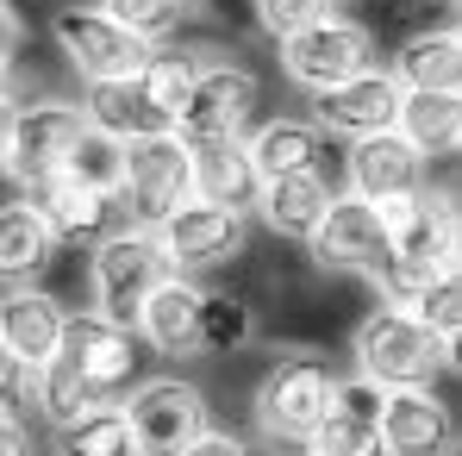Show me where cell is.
Listing matches in <instances>:
<instances>
[{
    "instance_id": "obj_1",
    "label": "cell",
    "mask_w": 462,
    "mask_h": 456,
    "mask_svg": "<svg viewBox=\"0 0 462 456\" xmlns=\"http://www.w3.org/2000/svg\"><path fill=\"white\" fill-rule=\"evenodd\" d=\"M382 226H387V256L363 269V282L375 288L382 306H406L431 275L462 263V226H457V194L450 188H419L382 200Z\"/></svg>"
},
{
    "instance_id": "obj_2",
    "label": "cell",
    "mask_w": 462,
    "mask_h": 456,
    "mask_svg": "<svg viewBox=\"0 0 462 456\" xmlns=\"http://www.w3.org/2000/svg\"><path fill=\"white\" fill-rule=\"evenodd\" d=\"M331 357L325 350H312V344H288L263 381L250 387V425H256V438L263 444H275V451H300L307 444V432L319 425V413H325V400H331Z\"/></svg>"
},
{
    "instance_id": "obj_3",
    "label": "cell",
    "mask_w": 462,
    "mask_h": 456,
    "mask_svg": "<svg viewBox=\"0 0 462 456\" xmlns=\"http://www.w3.org/2000/svg\"><path fill=\"white\" fill-rule=\"evenodd\" d=\"M350 376L375 381V387H438V376L457 363L450 344H438L406 306H375L356 338H350Z\"/></svg>"
},
{
    "instance_id": "obj_4",
    "label": "cell",
    "mask_w": 462,
    "mask_h": 456,
    "mask_svg": "<svg viewBox=\"0 0 462 456\" xmlns=\"http://www.w3.org/2000/svg\"><path fill=\"white\" fill-rule=\"evenodd\" d=\"M256 107H263V76L250 63H231V57H200V76L188 88V100L175 107V138L181 144H231L256 126Z\"/></svg>"
},
{
    "instance_id": "obj_5",
    "label": "cell",
    "mask_w": 462,
    "mask_h": 456,
    "mask_svg": "<svg viewBox=\"0 0 462 456\" xmlns=\"http://www.w3.org/2000/svg\"><path fill=\"white\" fill-rule=\"evenodd\" d=\"M162 275H169V263L156 250V231L113 226L106 237L88 244V312H100L113 325H132L144 294H151Z\"/></svg>"
},
{
    "instance_id": "obj_6",
    "label": "cell",
    "mask_w": 462,
    "mask_h": 456,
    "mask_svg": "<svg viewBox=\"0 0 462 456\" xmlns=\"http://www.w3.org/2000/svg\"><path fill=\"white\" fill-rule=\"evenodd\" d=\"M119 219L138 231H156L175 207L194 200V151L175 132H151L125 144V175H119Z\"/></svg>"
},
{
    "instance_id": "obj_7",
    "label": "cell",
    "mask_w": 462,
    "mask_h": 456,
    "mask_svg": "<svg viewBox=\"0 0 462 456\" xmlns=\"http://www.w3.org/2000/svg\"><path fill=\"white\" fill-rule=\"evenodd\" d=\"M81 138V107L76 100H13L6 107V144H0V175L25 194L44 175H57L63 151Z\"/></svg>"
},
{
    "instance_id": "obj_8",
    "label": "cell",
    "mask_w": 462,
    "mask_h": 456,
    "mask_svg": "<svg viewBox=\"0 0 462 456\" xmlns=\"http://www.w3.org/2000/svg\"><path fill=\"white\" fill-rule=\"evenodd\" d=\"M282 76L294 81L300 94H325L331 81L356 76V70H369V63H382V51H375V32L363 25V19H344V13H325V19H312L307 32H294V38H282Z\"/></svg>"
},
{
    "instance_id": "obj_9",
    "label": "cell",
    "mask_w": 462,
    "mask_h": 456,
    "mask_svg": "<svg viewBox=\"0 0 462 456\" xmlns=\"http://www.w3.org/2000/svg\"><path fill=\"white\" fill-rule=\"evenodd\" d=\"M156 250H162V263L175 275L200 282L213 269H231L250 250V213H231V207H213V200H188L156 226Z\"/></svg>"
},
{
    "instance_id": "obj_10",
    "label": "cell",
    "mask_w": 462,
    "mask_h": 456,
    "mask_svg": "<svg viewBox=\"0 0 462 456\" xmlns=\"http://www.w3.org/2000/svg\"><path fill=\"white\" fill-rule=\"evenodd\" d=\"M51 38H57L63 63L81 81H125V76H138L144 57H151V44L138 32H125L100 6H57L51 13Z\"/></svg>"
},
{
    "instance_id": "obj_11",
    "label": "cell",
    "mask_w": 462,
    "mask_h": 456,
    "mask_svg": "<svg viewBox=\"0 0 462 456\" xmlns=\"http://www.w3.org/2000/svg\"><path fill=\"white\" fill-rule=\"evenodd\" d=\"M125 406V425H132V444L138 456H175L207 419V394L181 376H151V381H132V394L119 400Z\"/></svg>"
},
{
    "instance_id": "obj_12",
    "label": "cell",
    "mask_w": 462,
    "mask_h": 456,
    "mask_svg": "<svg viewBox=\"0 0 462 456\" xmlns=\"http://www.w3.org/2000/svg\"><path fill=\"white\" fill-rule=\"evenodd\" d=\"M63 357L94 387V400H125L132 381H138L144 344H138L132 325H113V319H100V312L81 306V312H69V325H63Z\"/></svg>"
},
{
    "instance_id": "obj_13",
    "label": "cell",
    "mask_w": 462,
    "mask_h": 456,
    "mask_svg": "<svg viewBox=\"0 0 462 456\" xmlns=\"http://www.w3.org/2000/svg\"><path fill=\"white\" fill-rule=\"evenodd\" d=\"M400 81L387 76V63H369V70H356V76L331 81L325 94H312V126L325 132V138H369V132H393V119H400Z\"/></svg>"
},
{
    "instance_id": "obj_14",
    "label": "cell",
    "mask_w": 462,
    "mask_h": 456,
    "mask_svg": "<svg viewBox=\"0 0 462 456\" xmlns=\"http://www.w3.org/2000/svg\"><path fill=\"white\" fill-rule=\"evenodd\" d=\"M382 394L387 387H375L363 376H337L319 425L300 444V456H387L382 451Z\"/></svg>"
},
{
    "instance_id": "obj_15",
    "label": "cell",
    "mask_w": 462,
    "mask_h": 456,
    "mask_svg": "<svg viewBox=\"0 0 462 456\" xmlns=\"http://www.w3.org/2000/svg\"><path fill=\"white\" fill-rule=\"evenodd\" d=\"M307 250H312V263L331 269V275H363L369 263L387 256L382 207L375 200H356V194H331V207L319 213Z\"/></svg>"
},
{
    "instance_id": "obj_16",
    "label": "cell",
    "mask_w": 462,
    "mask_h": 456,
    "mask_svg": "<svg viewBox=\"0 0 462 456\" xmlns=\"http://www.w3.org/2000/svg\"><path fill=\"white\" fill-rule=\"evenodd\" d=\"M431 188V163L412 151L400 132H369V138H350L344 156V194L356 200H400V194H419Z\"/></svg>"
},
{
    "instance_id": "obj_17",
    "label": "cell",
    "mask_w": 462,
    "mask_h": 456,
    "mask_svg": "<svg viewBox=\"0 0 462 456\" xmlns=\"http://www.w3.org/2000/svg\"><path fill=\"white\" fill-rule=\"evenodd\" d=\"M387 456H457V413L438 387H387L382 394Z\"/></svg>"
},
{
    "instance_id": "obj_18",
    "label": "cell",
    "mask_w": 462,
    "mask_h": 456,
    "mask_svg": "<svg viewBox=\"0 0 462 456\" xmlns=\"http://www.w3.org/2000/svg\"><path fill=\"white\" fill-rule=\"evenodd\" d=\"M200 282L194 275H162L144 306H138V319H132V331H138V344L151 350V357H200Z\"/></svg>"
},
{
    "instance_id": "obj_19",
    "label": "cell",
    "mask_w": 462,
    "mask_h": 456,
    "mask_svg": "<svg viewBox=\"0 0 462 456\" xmlns=\"http://www.w3.org/2000/svg\"><path fill=\"white\" fill-rule=\"evenodd\" d=\"M63 325H69L63 301L44 294L38 282H25V288H0V350H6L13 363H25V369L51 363V357L63 350Z\"/></svg>"
},
{
    "instance_id": "obj_20",
    "label": "cell",
    "mask_w": 462,
    "mask_h": 456,
    "mask_svg": "<svg viewBox=\"0 0 462 456\" xmlns=\"http://www.w3.org/2000/svg\"><path fill=\"white\" fill-rule=\"evenodd\" d=\"M325 132L312 126L307 113H275V119H256L244 132V156L256 169V181H275V175H300L325 163Z\"/></svg>"
},
{
    "instance_id": "obj_21",
    "label": "cell",
    "mask_w": 462,
    "mask_h": 456,
    "mask_svg": "<svg viewBox=\"0 0 462 456\" xmlns=\"http://www.w3.org/2000/svg\"><path fill=\"white\" fill-rule=\"evenodd\" d=\"M25 200L44 213V226L57 231V244H63V250H69V244L88 250L94 237H106L113 226H125L113 194H88V188H69V181H57V175H44L38 188H25Z\"/></svg>"
},
{
    "instance_id": "obj_22",
    "label": "cell",
    "mask_w": 462,
    "mask_h": 456,
    "mask_svg": "<svg viewBox=\"0 0 462 456\" xmlns=\"http://www.w3.org/2000/svg\"><path fill=\"white\" fill-rule=\"evenodd\" d=\"M331 194H337V188L325 181V169H300V175H275V181H263L256 200H250V213L275 231V237L307 244L312 226H319V213L331 207Z\"/></svg>"
},
{
    "instance_id": "obj_23",
    "label": "cell",
    "mask_w": 462,
    "mask_h": 456,
    "mask_svg": "<svg viewBox=\"0 0 462 456\" xmlns=\"http://www.w3.org/2000/svg\"><path fill=\"white\" fill-rule=\"evenodd\" d=\"M57 256H63L57 231L44 226V213H38L25 194H19V200H0V288L38 282Z\"/></svg>"
},
{
    "instance_id": "obj_24",
    "label": "cell",
    "mask_w": 462,
    "mask_h": 456,
    "mask_svg": "<svg viewBox=\"0 0 462 456\" xmlns=\"http://www.w3.org/2000/svg\"><path fill=\"white\" fill-rule=\"evenodd\" d=\"M387 76L400 81L406 94H457L462 88V32L457 25H425V32H412V38L393 51Z\"/></svg>"
},
{
    "instance_id": "obj_25",
    "label": "cell",
    "mask_w": 462,
    "mask_h": 456,
    "mask_svg": "<svg viewBox=\"0 0 462 456\" xmlns=\"http://www.w3.org/2000/svg\"><path fill=\"white\" fill-rule=\"evenodd\" d=\"M81 107V126L132 144V138H151V132H169V119L144 100V88L125 76V81H88V94L76 100Z\"/></svg>"
},
{
    "instance_id": "obj_26",
    "label": "cell",
    "mask_w": 462,
    "mask_h": 456,
    "mask_svg": "<svg viewBox=\"0 0 462 456\" xmlns=\"http://www.w3.org/2000/svg\"><path fill=\"white\" fill-rule=\"evenodd\" d=\"M393 132L425 163H450L462 151V94H400Z\"/></svg>"
},
{
    "instance_id": "obj_27",
    "label": "cell",
    "mask_w": 462,
    "mask_h": 456,
    "mask_svg": "<svg viewBox=\"0 0 462 456\" xmlns=\"http://www.w3.org/2000/svg\"><path fill=\"white\" fill-rule=\"evenodd\" d=\"M194 151V200H213V207H231V213H250L256 200V169L244 156V138L231 144H188Z\"/></svg>"
},
{
    "instance_id": "obj_28",
    "label": "cell",
    "mask_w": 462,
    "mask_h": 456,
    "mask_svg": "<svg viewBox=\"0 0 462 456\" xmlns=\"http://www.w3.org/2000/svg\"><path fill=\"white\" fill-rule=\"evenodd\" d=\"M51 456H138L132 444V425H125V406L119 400H100L88 406L81 419L51 432Z\"/></svg>"
},
{
    "instance_id": "obj_29",
    "label": "cell",
    "mask_w": 462,
    "mask_h": 456,
    "mask_svg": "<svg viewBox=\"0 0 462 456\" xmlns=\"http://www.w3.org/2000/svg\"><path fill=\"white\" fill-rule=\"evenodd\" d=\"M119 175H125V144L106 138V132H94V126H81V138L57 163V181L88 188V194H119Z\"/></svg>"
},
{
    "instance_id": "obj_30",
    "label": "cell",
    "mask_w": 462,
    "mask_h": 456,
    "mask_svg": "<svg viewBox=\"0 0 462 456\" xmlns=\"http://www.w3.org/2000/svg\"><path fill=\"white\" fill-rule=\"evenodd\" d=\"M200 57L207 51H175V44H151V57H144V70H138V88H144V100H151L156 113L175 126V107L188 100V88L200 76Z\"/></svg>"
},
{
    "instance_id": "obj_31",
    "label": "cell",
    "mask_w": 462,
    "mask_h": 456,
    "mask_svg": "<svg viewBox=\"0 0 462 456\" xmlns=\"http://www.w3.org/2000/svg\"><path fill=\"white\" fill-rule=\"evenodd\" d=\"M32 406H38V413H44V425L57 432V425L81 419V413H88V406H100V400H94V387L76 376V363L57 350L51 363H38V369H32Z\"/></svg>"
},
{
    "instance_id": "obj_32",
    "label": "cell",
    "mask_w": 462,
    "mask_h": 456,
    "mask_svg": "<svg viewBox=\"0 0 462 456\" xmlns=\"http://www.w3.org/2000/svg\"><path fill=\"white\" fill-rule=\"evenodd\" d=\"M256 338V301L244 294H200V357H231Z\"/></svg>"
},
{
    "instance_id": "obj_33",
    "label": "cell",
    "mask_w": 462,
    "mask_h": 456,
    "mask_svg": "<svg viewBox=\"0 0 462 456\" xmlns=\"http://www.w3.org/2000/svg\"><path fill=\"white\" fill-rule=\"evenodd\" d=\"M406 312H412L438 344H450V350H457V338H462V275H457V269L431 275V282L406 301Z\"/></svg>"
},
{
    "instance_id": "obj_34",
    "label": "cell",
    "mask_w": 462,
    "mask_h": 456,
    "mask_svg": "<svg viewBox=\"0 0 462 456\" xmlns=\"http://www.w3.org/2000/svg\"><path fill=\"white\" fill-rule=\"evenodd\" d=\"M100 13H113L125 32H138L144 44H169L175 32H181V6L175 0H100Z\"/></svg>"
},
{
    "instance_id": "obj_35",
    "label": "cell",
    "mask_w": 462,
    "mask_h": 456,
    "mask_svg": "<svg viewBox=\"0 0 462 456\" xmlns=\"http://www.w3.org/2000/svg\"><path fill=\"white\" fill-rule=\"evenodd\" d=\"M325 13H337V0H256V25H263V38H294V32H307L312 19H325Z\"/></svg>"
},
{
    "instance_id": "obj_36",
    "label": "cell",
    "mask_w": 462,
    "mask_h": 456,
    "mask_svg": "<svg viewBox=\"0 0 462 456\" xmlns=\"http://www.w3.org/2000/svg\"><path fill=\"white\" fill-rule=\"evenodd\" d=\"M25 413H32V369L0 350V419H25Z\"/></svg>"
},
{
    "instance_id": "obj_37",
    "label": "cell",
    "mask_w": 462,
    "mask_h": 456,
    "mask_svg": "<svg viewBox=\"0 0 462 456\" xmlns=\"http://www.w3.org/2000/svg\"><path fill=\"white\" fill-rule=\"evenodd\" d=\"M175 456H250V444H244L237 432H219V425H200V432H194V438H188V444H181Z\"/></svg>"
},
{
    "instance_id": "obj_38",
    "label": "cell",
    "mask_w": 462,
    "mask_h": 456,
    "mask_svg": "<svg viewBox=\"0 0 462 456\" xmlns=\"http://www.w3.org/2000/svg\"><path fill=\"white\" fill-rule=\"evenodd\" d=\"M0 456H38L32 432H25V419H0Z\"/></svg>"
},
{
    "instance_id": "obj_39",
    "label": "cell",
    "mask_w": 462,
    "mask_h": 456,
    "mask_svg": "<svg viewBox=\"0 0 462 456\" xmlns=\"http://www.w3.org/2000/svg\"><path fill=\"white\" fill-rule=\"evenodd\" d=\"M19 38H25V25H19V13L0 0V57H6V63L19 57Z\"/></svg>"
},
{
    "instance_id": "obj_40",
    "label": "cell",
    "mask_w": 462,
    "mask_h": 456,
    "mask_svg": "<svg viewBox=\"0 0 462 456\" xmlns=\"http://www.w3.org/2000/svg\"><path fill=\"white\" fill-rule=\"evenodd\" d=\"M13 100H19V63L0 57V107H13Z\"/></svg>"
},
{
    "instance_id": "obj_41",
    "label": "cell",
    "mask_w": 462,
    "mask_h": 456,
    "mask_svg": "<svg viewBox=\"0 0 462 456\" xmlns=\"http://www.w3.org/2000/svg\"><path fill=\"white\" fill-rule=\"evenodd\" d=\"M175 6H181V13H200V6H207V0H175Z\"/></svg>"
},
{
    "instance_id": "obj_42",
    "label": "cell",
    "mask_w": 462,
    "mask_h": 456,
    "mask_svg": "<svg viewBox=\"0 0 462 456\" xmlns=\"http://www.w3.org/2000/svg\"><path fill=\"white\" fill-rule=\"evenodd\" d=\"M0 144H6V107H0Z\"/></svg>"
},
{
    "instance_id": "obj_43",
    "label": "cell",
    "mask_w": 462,
    "mask_h": 456,
    "mask_svg": "<svg viewBox=\"0 0 462 456\" xmlns=\"http://www.w3.org/2000/svg\"><path fill=\"white\" fill-rule=\"evenodd\" d=\"M294 456H300V451H294Z\"/></svg>"
}]
</instances>
